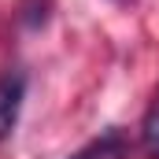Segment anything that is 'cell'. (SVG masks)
Wrapping results in <instances>:
<instances>
[{
    "label": "cell",
    "instance_id": "3957f363",
    "mask_svg": "<svg viewBox=\"0 0 159 159\" xmlns=\"http://www.w3.org/2000/svg\"><path fill=\"white\" fill-rule=\"evenodd\" d=\"M141 148L152 159H159V93L148 107V115H144V122H141Z\"/></svg>",
    "mask_w": 159,
    "mask_h": 159
},
{
    "label": "cell",
    "instance_id": "7a4b0ae2",
    "mask_svg": "<svg viewBox=\"0 0 159 159\" xmlns=\"http://www.w3.org/2000/svg\"><path fill=\"white\" fill-rule=\"evenodd\" d=\"M122 148H126V144H122V133H119V129H107L104 137L89 141V144H85L81 152H74L70 159H119Z\"/></svg>",
    "mask_w": 159,
    "mask_h": 159
},
{
    "label": "cell",
    "instance_id": "6da1fadb",
    "mask_svg": "<svg viewBox=\"0 0 159 159\" xmlns=\"http://www.w3.org/2000/svg\"><path fill=\"white\" fill-rule=\"evenodd\" d=\"M22 100H26V74H22V70L0 74V141L11 137V129L19 126Z\"/></svg>",
    "mask_w": 159,
    "mask_h": 159
}]
</instances>
